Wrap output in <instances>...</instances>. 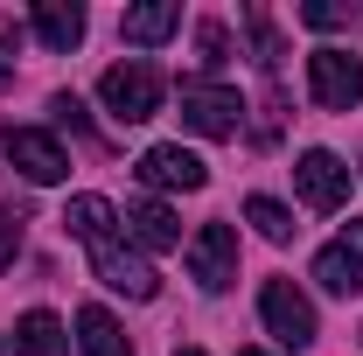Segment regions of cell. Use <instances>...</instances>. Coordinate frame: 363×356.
<instances>
[{
	"label": "cell",
	"mask_w": 363,
	"mask_h": 356,
	"mask_svg": "<svg viewBox=\"0 0 363 356\" xmlns=\"http://www.w3.org/2000/svg\"><path fill=\"white\" fill-rule=\"evenodd\" d=\"M230 56V35H224V21H203V63H224Z\"/></svg>",
	"instance_id": "d6986e66"
},
{
	"label": "cell",
	"mask_w": 363,
	"mask_h": 356,
	"mask_svg": "<svg viewBox=\"0 0 363 356\" xmlns=\"http://www.w3.org/2000/svg\"><path fill=\"white\" fill-rule=\"evenodd\" d=\"M126 238H133L140 252H175V245H182V223H175L168 203H154V196H147V203L126 210Z\"/></svg>",
	"instance_id": "8fae6325"
},
{
	"label": "cell",
	"mask_w": 363,
	"mask_h": 356,
	"mask_svg": "<svg viewBox=\"0 0 363 356\" xmlns=\"http://www.w3.org/2000/svg\"><path fill=\"white\" fill-rule=\"evenodd\" d=\"M35 35H43L56 56H70V49L84 43V7H77V0H43V7H35Z\"/></svg>",
	"instance_id": "4fadbf2b"
},
{
	"label": "cell",
	"mask_w": 363,
	"mask_h": 356,
	"mask_svg": "<svg viewBox=\"0 0 363 356\" xmlns=\"http://www.w3.org/2000/svg\"><path fill=\"white\" fill-rule=\"evenodd\" d=\"M238 356H266V350H238Z\"/></svg>",
	"instance_id": "603a6c76"
},
{
	"label": "cell",
	"mask_w": 363,
	"mask_h": 356,
	"mask_svg": "<svg viewBox=\"0 0 363 356\" xmlns=\"http://www.w3.org/2000/svg\"><path fill=\"white\" fill-rule=\"evenodd\" d=\"M182 28V7L175 0H147V7H126V21H119V35L126 43H168Z\"/></svg>",
	"instance_id": "9a60e30c"
},
{
	"label": "cell",
	"mask_w": 363,
	"mask_h": 356,
	"mask_svg": "<svg viewBox=\"0 0 363 356\" xmlns=\"http://www.w3.org/2000/svg\"><path fill=\"white\" fill-rule=\"evenodd\" d=\"M308 91H315L321 112H350L363 98V63L350 49H315V56H308Z\"/></svg>",
	"instance_id": "3957f363"
},
{
	"label": "cell",
	"mask_w": 363,
	"mask_h": 356,
	"mask_svg": "<svg viewBox=\"0 0 363 356\" xmlns=\"http://www.w3.org/2000/svg\"><path fill=\"white\" fill-rule=\"evenodd\" d=\"M315 279L328 294H357L363 287V217H350V230L315 252Z\"/></svg>",
	"instance_id": "30bf717a"
},
{
	"label": "cell",
	"mask_w": 363,
	"mask_h": 356,
	"mask_svg": "<svg viewBox=\"0 0 363 356\" xmlns=\"http://www.w3.org/2000/svg\"><path fill=\"white\" fill-rule=\"evenodd\" d=\"M301 21H308V28H342V21H350V7H328V0H308V7H301Z\"/></svg>",
	"instance_id": "ac0fdd59"
},
{
	"label": "cell",
	"mask_w": 363,
	"mask_h": 356,
	"mask_svg": "<svg viewBox=\"0 0 363 356\" xmlns=\"http://www.w3.org/2000/svg\"><path fill=\"white\" fill-rule=\"evenodd\" d=\"M175 356H203V350H175Z\"/></svg>",
	"instance_id": "cb8c5ba5"
},
{
	"label": "cell",
	"mask_w": 363,
	"mask_h": 356,
	"mask_svg": "<svg viewBox=\"0 0 363 356\" xmlns=\"http://www.w3.org/2000/svg\"><path fill=\"white\" fill-rule=\"evenodd\" d=\"M0 356H7V343H0Z\"/></svg>",
	"instance_id": "d4e9b609"
},
{
	"label": "cell",
	"mask_w": 363,
	"mask_h": 356,
	"mask_svg": "<svg viewBox=\"0 0 363 356\" xmlns=\"http://www.w3.org/2000/svg\"><path fill=\"white\" fill-rule=\"evenodd\" d=\"M189 279H196L203 294H224L230 279H238V230H230V223H203V230L189 238Z\"/></svg>",
	"instance_id": "277c9868"
},
{
	"label": "cell",
	"mask_w": 363,
	"mask_h": 356,
	"mask_svg": "<svg viewBox=\"0 0 363 356\" xmlns=\"http://www.w3.org/2000/svg\"><path fill=\"white\" fill-rule=\"evenodd\" d=\"M77 350L84 356H133V343L105 308H77Z\"/></svg>",
	"instance_id": "5bb4252c"
},
{
	"label": "cell",
	"mask_w": 363,
	"mask_h": 356,
	"mask_svg": "<svg viewBox=\"0 0 363 356\" xmlns=\"http://www.w3.org/2000/svg\"><path fill=\"white\" fill-rule=\"evenodd\" d=\"M63 223H70V238H77V245H98V238H112V223H119V210H112L105 196H70V210H63Z\"/></svg>",
	"instance_id": "2e32d148"
},
{
	"label": "cell",
	"mask_w": 363,
	"mask_h": 356,
	"mask_svg": "<svg viewBox=\"0 0 363 356\" xmlns=\"http://www.w3.org/2000/svg\"><path fill=\"white\" fill-rule=\"evenodd\" d=\"M91 266H98V279H105L112 294H126V301H154V287H161V279H154V266L140 259L133 245H119V230L91 245Z\"/></svg>",
	"instance_id": "5b68a950"
},
{
	"label": "cell",
	"mask_w": 363,
	"mask_h": 356,
	"mask_svg": "<svg viewBox=\"0 0 363 356\" xmlns=\"http://www.w3.org/2000/svg\"><path fill=\"white\" fill-rule=\"evenodd\" d=\"M140 182H147V189H182V196H189V189L210 182V168H203V154H189L182 140H161V147L140 154Z\"/></svg>",
	"instance_id": "9c48e42d"
},
{
	"label": "cell",
	"mask_w": 363,
	"mask_h": 356,
	"mask_svg": "<svg viewBox=\"0 0 363 356\" xmlns=\"http://www.w3.org/2000/svg\"><path fill=\"white\" fill-rule=\"evenodd\" d=\"M0 43H14V49H21V21H14V14H0Z\"/></svg>",
	"instance_id": "44dd1931"
},
{
	"label": "cell",
	"mask_w": 363,
	"mask_h": 356,
	"mask_svg": "<svg viewBox=\"0 0 363 356\" xmlns=\"http://www.w3.org/2000/svg\"><path fill=\"white\" fill-rule=\"evenodd\" d=\"M14 252H21V217L0 210V266H14Z\"/></svg>",
	"instance_id": "ffe728a7"
},
{
	"label": "cell",
	"mask_w": 363,
	"mask_h": 356,
	"mask_svg": "<svg viewBox=\"0 0 363 356\" xmlns=\"http://www.w3.org/2000/svg\"><path fill=\"white\" fill-rule=\"evenodd\" d=\"M245 217L259 223V238H272V245H286V238H294V210H286V203H272V196H252V203H245Z\"/></svg>",
	"instance_id": "e0dca14e"
},
{
	"label": "cell",
	"mask_w": 363,
	"mask_h": 356,
	"mask_svg": "<svg viewBox=\"0 0 363 356\" xmlns=\"http://www.w3.org/2000/svg\"><path fill=\"white\" fill-rule=\"evenodd\" d=\"M0 154H7V161H14L28 182H43V189L70 175V154H63L43 126H7V133H0Z\"/></svg>",
	"instance_id": "52a82bcc"
},
{
	"label": "cell",
	"mask_w": 363,
	"mask_h": 356,
	"mask_svg": "<svg viewBox=\"0 0 363 356\" xmlns=\"http://www.w3.org/2000/svg\"><path fill=\"white\" fill-rule=\"evenodd\" d=\"M0 84H14V63H0Z\"/></svg>",
	"instance_id": "7402d4cb"
},
{
	"label": "cell",
	"mask_w": 363,
	"mask_h": 356,
	"mask_svg": "<svg viewBox=\"0 0 363 356\" xmlns=\"http://www.w3.org/2000/svg\"><path fill=\"white\" fill-rule=\"evenodd\" d=\"M259 314H266V328L286 343V350H308V343H315V308H308V294H301L294 279H266Z\"/></svg>",
	"instance_id": "8992f818"
},
{
	"label": "cell",
	"mask_w": 363,
	"mask_h": 356,
	"mask_svg": "<svg viewBox=\"0 0 363 356\" xmlns=\"http://www.w3.org/2000/svg\"><path fill=\"white\" fill-rule=\"evenodd\" d=\"M98 98H105V112H112L119 126H147V119L161 112V70H154V63H112V70L98 77Z\"/></svg>",
	"instance_id": "6da1fadb"
},
{
	"label": "cell",
	"mask_w": 363,
	"mask_h": 356,
	"mask_svg": "<svg viewBox=\"0 0 363 356\" xmlns=\"http://www.w3.org/2000/svg\"><path fill=\"white\" fill-rule=\"evenodd\" d=\"M182 126L189 133H203V140H230L238 126H245V98L230 84H182Z\"/></svg>",
	"instance_id": "7a4b0ae2"
},
{
	"label": "cell",
	"mask_w": 363,
	"mask_h": 356,
	"mask_svg": "<svg viewBox=\"0 0 363 356\" xmlns=\"http://www.w3.org/2000/svg\"><path fill=\"white\" fill-rule=\"evenodd\" d=\"M294 189H301L308 210H342V203H350V168H342L328 147H308V154L294 161Z\"/></svg>",
	"instance_id": "ba28073f"
},
{
	"label": "cell",
	"mask_w": 363,
	"mask_h": 356,
	"mask_svg": "<svg viewBox=\"0 0 363 356\" xmlns=\"http://www.w3.org/2000/svg\"><path fill=\"white\" fill-rule=\"evenodd\" d=\"M14 356H70V335L49 308H28L14 321Z\"/></svg>",
	"instance_id": "7c38bea8"
}]
</instances>
